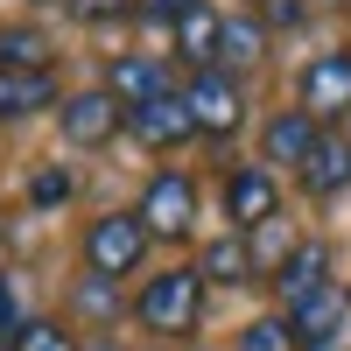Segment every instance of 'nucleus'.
Returning a JSON list of instances; mask_svg holds the SVG:
<instances>
[{"mask_svg": "<svg viewBox=\"0 0 351 351\" xmlns=\"http://www.w3.org/2000/svg\"><path fill=\"white\" fill-rule=\"evenodd\" d=\"M260 21H225V56H218V71H253L260 64Z\"/></svg>", "mask_w": 351, "mask_h": 351, "instance_id": "19", "label": "nucleus"}, {"mask_svg": "<svg viewBox=\"0 0 351 351\" xmlns=\"http://www.w3.org/2000/svg\"><path fill=\"white\" fill-rule=\"evenodd\" d=\"M127 134L141 141V148H183V141L197 134V120H190V99H183V92H169V99L134 106V112H127Z\"/></svg>", "mask_w": 351, "mask_h": 351, "instance_id": "9", "label": "nucleus"}, {"mask_svg": "<svg viewBox=\"0 0 351 351\" xmlns=\"http://www.w3.org/2000/svg\"><path fill=\"white\" fill-rule=\"evenodd\" d=\"M316 141H324V127L309 120L302 106H288V112H274L267 120V134H260V162H288V169H309V155H316Z\"/></svg>", "mask_w": 351, "mask_h": 351, "instance_id": "10", "label": "nucleus"}, {"mask_svg": "<svg viewBox=\"0 0 351 351\" xmlns=\"http://www.w3.org/2000/svg\"><path fill=\"white\" fill-rule=\"evenodd\" d=\"M267 14L274 21H302V0H267Z\"/></svg>", "mask_w": 351, "mask_h": 351, "instance_id": "25", "label": "nucleus"}, {"mask_svg": "<svg viewBox=\"0 0 351 351\" xmlns=\"http://www.w3.org/2000/svg\"><path fill=\"white\" fill-rule=\"evenodd\" d=\"M232 351H302V337H295L288 316H253V324L232 337Z\"/></svg>", "mask_w": 351, "mask_h": 351, "instance_id": "18", "label": "nucleus"}, {"mask_svg": "<svg viewBox=\"0 0 351 351\" xmlns=\"http://www.w3.org/2000/svg\"><path fill=\"white\" fill-rule=\"evenodd\" d=\"M183 99H190L197 134H211V141L239 134V120H246V99H239V77H232V71H197Z\"/></svg>", "mask_w": 351, "mask_h": 351, "instance_id": "5", "label": "nucleus"}, {"mask_svg": "<svg viewBox=\"0 0 351 351\" xmlns=\"http://www.w3.org/2000/svg\"><path fill=\"white\" fill-rule=\"evenodd\" d=\"M274 288H281V302H288V309L309 302V295H324V288H330V246H324V239L288 246V253L274 260Z\"/></svg>", "mask_w": 351, "mask_h": 351, "instance_id": "8", "label": "nucleus"}, {"mask_svg": "<svg viewBox=\"0 0 351 351\" xmlns=\"http://www.w3.org/2000/svg\"><path fill=\"white\" fill-rule=\"evenodd\" d=\"M197 267H204V281H246V274H253V246L239 239V232H225V239L204 246Z\"/></svg>", "mask_w": 351, "mask_h": 351, "instance_id": "16", "label": "nucleus"}, {"mask_svg": "<svg viewBox=\"0 0 351 351\" xmlns=\"http://www.w3.org/2000/svg\"><path fill=\"white\" fill-rule=\"evenodd\" d=\"M176 56H183L190 71H218V56H225V21L211 8H197L176 21Z\"/></svg>", "mask_w": 351, "mask_h": 351, "instance_id": "14", "label": "nucleus"}, {"mask_svg": "<svg viewBox=\"0 0 351 351\" xmlns=\"http://www.w3.org/2000/svg\"><path fill=\"white\" fill-rule=\"evenodd\" d=\"M71 14H77V21H92V28H112V21L141 14V0H71Z\"/></svg>", "mask_w": 351, "mask_h": 351, "instance_id": "21", "label": "nucleus"}, {"mask_svg": "<svg viewBox=\"0 0 351 351\" xmlns=\"http://www.w3.org/2000/svg\"><path fill=\"white\" fill-rule=\"evenodd\" d=\"M295 106L309 112L316 127H337V120H351V49H324V56H309Z\"/></svg>", "mask_w": 351, "mask_h": 351, "instance_id": "3", "label": "nucleus"}, {"mask_svg": "<svg viewBox=\"0 0 351 351\" xmlns=\"http://www.w3.org/2000/svg\"><path fill=\"white\" fill-rule=\"evenodd\" d=\"M28 330V316H21V295H14V281H0V344L14 351V337Z\"/></svg>", "mask_w": 351, "mask_h": 351, "instance_id": "22", "label": "nucleus"}, {"mask_svg": "<svg viewBox=\"0 0 351 351\" xmlns=\"http://www.w3.org/2000/svg\"><path fill=\"white\" fill-rule=\"evenodd\" d=\"M309 351H351V330H337V337H324V344H309Z\"/></svg>", "mask_w": 351, "mask_h": 351, "instance_id": "26", "label": "nucleus"}, {"mask_svg": "<svg viewBox=\"0 0 351 351\" xmlns=\"http://www.w3.org/2000/svg\"><path fill=\"white\" fill-rule=\"evenodd\" d=\"M225 218H232V232H260V225H274V218H281V190H274V176H267V169H232V176H225Z\"/></svg>", "mask_w": 351, "mask_h": 351, "instance_id": "6", "label": "nucleus"}, {"mask_svg": "<svg viewBox=\"0 0 351 351\" xmlns=\"http://www.w3.org/2000/svg\"><path fill=\"white\" fill-rule=\"evenodd\" d=\"M28 197H36V204H64V197H71V176H64V169H43Z\"/></svg>", "mask_w": 351, "mask_h": 351, "instance_id": "24", "label": "nucleus"}, {"mask_svg": "<svg viewBox=\"0 0 351 351\" xmlns=\"http://www.w3.org/2000/svg\"><path fill=\"white\" fill-rule=\"evenodd\" d=\"M0 71H49V36L43 28H0Z\"/></svg>", "mask_w": 351, "mask_h": 351, "instance_id": "17", "label": "nucleus"}, {"mask_svg": "<svg viewBox=\"0 0 351 351\" xmlns=\"http://www.w3.org/2000/svg\"><path fill=\"white\" fill-rule=\"evenodd\" d=\"M106 92H112V99H120V106L134 112V106H148V99H169V71L155 64V56H112Z\"/></svg>", "mask_w": 351, "mask_h": 351, "instance_id": "12", "label": "nucleus"}, {"mask_svg": "<svg viewBox=\"0 0 351 351\" xmlns=\"http://www.w3.org/2000/svg\"><path fill=\"white\" fill-rule=\"evenodd\" d=\"M43 106H56V77L49 71H0V120H28Z\"/></svg>", "mask_w": 351, "mask_h": 351, "instance_id": "15", "label": "nucleus"}, {"mask_svg": "<svg viewBox=\"0 0 351 351\" xmlns=\"http://www.w3.org/2000/svg\"><path fill=\"white\" fill-rule=\"evenodd\" d=\"M141 225H148L155 239H183V232L197 225V183L183 169L148 176V190H141Z\"/></svg>", "mask_w": 351, "mask_h": 351, "instance_id": "4", "label": "nucleus"}, {"mask_svg": "<svg viewBox=\"0 0 351 351\" xmlns=\"http://www.w3.org/2000/svg\"><path fill=\"white\" fill-rule=\"evenodd\" d=\"M288 324H295V337H302V351H309V344H324V337L351 330V295L330 281L324 295H309V302H295V309H288Z\"/></svg>", "mask_w": 351, "mask_h": 351, "instance_id": "11", "label": "nucleus"}, {"mask_svg": "<svg viewBox=\"0 0 351 351\" xmlns=\"http://www.w3.org/2000/svg\"><path fill=\"white\" fill-rule=\"evenodd\" d=\"M148 246H155V232L141 225V211H106V218H92V232H84V274L92 281H120V274H134L141 260H148Z\"/></svg>", "mask_w": 351, "mask_h": 351, "instance_id": "2", "label": "nucleus"}, {"mask_svg": "<svg viewBox=\"0 0 351 351\" xmlns=\"http://www.w3.org/2000/svg\"><path fill=\"white\" fill-rule=\"evenodd\" d=\"M204 316V267H169V274H148L134 295V324L155 330V337H190Z\"/></svg>", "mask_w": 351, "mask_h": 351, "instance_id": "1", "label": "nucleus"}, {"mask_svg": "<svg viewBox=\"0 0 351 351\" xmlns=\"http://www.w3.org/2000/svg\"><path fill=\"white\" fill-rule=\"evenodd\" d=\"M14 351H77V337H71L64 324H49V316H36V324L14 337Z\"/></svg>", "mask_w": 351, "mask_h": 351, "instance_id": "20", "label": "nucleus"}, {"mask_svg": "<svg viewBox=\"0 0 351 351\" xmlns=\"http://www.w3.org/2000/svg\"><path fill=\"white\" fill-rule=\"evenodd\" d=\"M204 0H141V21H155V28H176L183 14H197Z\"/></svg>", "mask_w": 351, "mask_h": 351, "instance_id": "23", "label": "nucleus"}, {"mask_svg": "<svg viewBox=\"0 0 351 351\" xmlns=\"http://www.w3.org/2000/svg\"><path fill=\"white\" fill-rule=\"evenodd\" d=\"M302 190L309 197H337V190H351V134H324L316 141V155H309V169H302Z\"/></svg>", "mask_w": 351, "mask_h": 351, "instance_id": "13", "label": "nucleus"}, {"mask_svg": "<svg viewBox=\"0 0 351 351\" xmlns=\"http://www.w3.org/2000/svg\"><path fill=\"white\" fill-rule=\"evenodd\" d=\"M56 120H64V141H71V148H106V141L127 127V106L112 99V92H77V99H64Z\"/></svg>", "mask_w": 351, "mask_h": 351, "instance_id": "7", "label": "nucleus"}]
</instances>
